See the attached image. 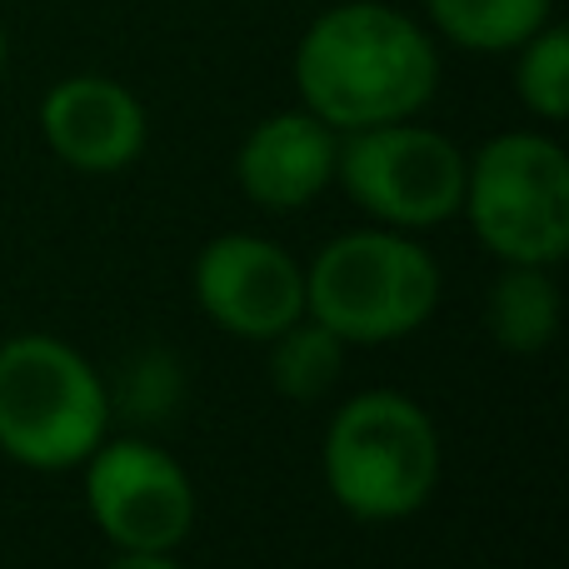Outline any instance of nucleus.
<instances>
[{"instance_id":"obj_1","label":"nucleus","mask_w":569,"mask_h":569,"mask_svg":"<svg viewBox=\"0 0 569 569\" xmlns=\"http://www.w3.org/2000/svg\"><path fill=\"white\" fill-rule=\"evenodd\" d=\"M300 106L335 136L415 120L440 90V40L390 0H340L295 40Z\"/></svg>"},{"instance_id":"obj_2","label":"nucleus","mask_w":569,"mask_h":569,"mask_svg":"<svg viewBox=\"0 0 569 569\" xmlns=\"http://www.w3.org/2000/svg\"><path fill=\"white\" fill-rule=\"evenodd\" d=\"M325 485L345 515L365 525L410 520L440 485V430L430 410L400 390H360L325 430Z\"/></svg>"},{"instance_id":"obj_3","label":"nucleus","mask_w":569,"mask_h":569,"mask_svg":"<svg viewBox=\"0 0 569 569\" xmlns=\"http://www.w3.org/2000/svg\"><path fill=\"white\" fill-rule=\"evenodd\" d=\"M440 290V266L410 230L365 226L335 236L310 260L305 315L345 345H390L430 320Z\"/></svg>"},{"instance_id":"obj_4","label":"nucleus","mask_w":569,"mask_h":569,"mask_svg":"<svg viewBox=\"0 0 569 569\" xmlns=\"http://www.w3.org/2000/svg\"><path fill=\"white\" fill-rule=\"evenodd\" d=\"M110 425L96 365L56 335H10L0 345V455L60 475L90 460Z\"/></svg>"},{"instance_id":"obj_5","label":"nucleus","mask_w":569,"mask_h":569,"mask_svg":"<svg viewBox=\"0 0 569 569\" xmlns=\"http://www.w3.org/2000/svg\"><path fill=\"white\" fill-rule=\"evenodd\" d=\"M465 220L505 266L569 256V156L545 130H505L465 160Z\"/></svg>"},{"instance_id":"obj_6","label":"nucleus","mask_w":569,"mask_h":569,"mask_svg":"<svg viewBox=\"0 0 569 569\" xmlns=\"http://www.w3.org/2000/svg\"><path fill=\"white\" fill-rule=\"evenodd\" d=\"M465 150L445 130L415 120L350 130L335 150V186L390 230H435L460 216L465 200Z\"/></svg>"},{"instance_id":"obj_7","label":"nucleus","mask_w":569,"mask_h":569,"mask_svg":"<svg viewBox=\"0 0 569 569\" xmlns=\"http://www.w3.org/2000/svg\"><path fill=\"white\" fill-rule=\"evenodd\" d=\"M86 470V510L116 550H180L196 530L186 465L150 440H100Z\"/></svg>"},{"instance_id":"obj_8","label":"nucleus","mask_w":569,"mask_h":569,"mask_svg":"<svg viewBox=\"0 0 569 569\" xmlns=\"http://www.w3.org/2000/svg\"><path fill=\"white\" fill-rule=\"evenodd\" d=\"M190 290L206 320L236 340H276L305 315V270L280 240L230 230L196 256Z\"/></svg>"},{"instance_id":"obj_9","label":"nucleus","mask_w":569,"mask_h":569,"mask_svg":"<svg viewBox=\"0 0 569 569\" xmlns=\"http://www.w3.org/2000/svg\"><path fill=\"white\" fill-rule=\"evenodd\" d=\"M40 136L50 156L80 176H116L146 156L150 116L130 86L110 76H66L40 100Z\"/></svg>"},{"instance_id":"obj_10","label":"nucleus","mask_w":569,"mask_h":569,"mask_svg":"<svg viewBox=\"0 0 569 569\" xmlns=\"http://www.w3.org/2000/svg\"><path fill=\"white\" fill-rule=\"evenodd\" d=\"M340 136L305 106L266 116L236 150V186L260 210H305L335 186Z\"/></svg>"},{"instance_id":"obj_11","label":"nucleus","mask_w":569,"mask_h":569,"mask_svg":"<svg viewBox=\"0 0 569 569\" xmlns=\"http://www.w3.org/2000/svg\"><path fill=\"white\" fill-rule=\"evenodd\" d=\"M560 315L555 266H505L485 295V330L505 355H545L560 335Z\"/></svg>"},{"instance_id":"obj_12","label":"nucleus","mask_w":569,"mask_h":569,"mask_svg":"<svg viewBox=\"0 0 569 569\" xmlns=\"http://www.w3.org/2000/svg\"><path fill=\"white\" fill-rule=\"evenodd\" d=\"M435 40L470 56H510L555 20V0H425Z\"/></svg>"},{"instance_id":"obj_13","label":"nucleus","mask_w":569,"mask_h":569,"mask_svg":"<svg viewBox=\"0 0 569 569\" xmlns=\"http://www.w3.org/2000/svg\"><path fill=\"white\" fill-rule=\"evenodd\" d=\"M266 345H270V385L295 405L325 400L345 370V340L325 330L320 320H310V315H300L290 330H280Z\"/></svg>"},{"instance_id":"obj_14","label":"nucleus","mask_w":569,"mask_h":569,"mask_svg":"<svg viewBox=\"0 0 569 569\" xmlns=\"http://www.w3.org/2000/svg\"><path fill=\"white\" fill-rule=\"evenodd\" d=\"M515 56V96L545 126H560L569 116V30L565 26H540Z\"/></svg>"},{"instance_id":"obj_15","label":"nucleus","mask_w":569,"mask_h":569,"mask_svg":"<svg viewBox=\"0 0 569 569\" xmlns=\"http://www.w3.org/2000/svg\"><path fill=\"white\" fill-rule=\"evenodd\" d=\"M106 569H186L176 560V550H116V560Z\"/></svg>"},{"instance_id":"obj_16","label":"nucleus","mask_w":569,"mask_h":569,"mask_svg":"<svg viewBox=\"0 0 569 569\" xmlns=\"http://www.w3.org/2000/svg\"><path fill=\"white\" fill-rule=\"evenodd\" d=\"M6 60H10V40H6V26H0V80H6Z\"/></svg>"}]
</instances>
